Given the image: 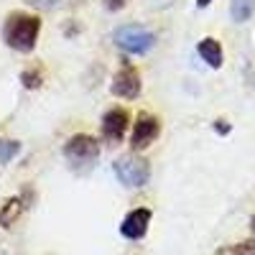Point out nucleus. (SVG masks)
Returning <instances> with one entry per match:
<instances>
[{"label": "nucleus", "instance_id": "nucleus-17", "mask_svg": "<svg viewBox=\"0 0 255 255\" xmlns=\"http://www.w3.org/2000/svg\"><path fill=\"white\" fill-rule=\"evenodd\" d=\"M123 5H125V0H108V8L110 10H120Z\"/></svg>", "mask_w": 255, "mask_h": 255}, {"label": "nucleus", "instance_id": "nucleus-15", "mask_svg": "<svg viewBox=\"0 0 255 255\" xmlns=\"http://www.w3.org/2000/svg\"><path fill=\"white\" fill-rule=\"evenodd\" d=\"M26 3L33 5V8H41V10H51L61 3V0H26Z\"/></svg>", "mask_w": 255, "mask_h": 255}, {"label": "nucleus", "instance_id": "nucleus-13", "mask_svg": "<svg viewBox=\"0 0 255 255\" xmlns=\"http://www.w3.org/2000/svg\"><path fill=\"white\" fill-rule=\"evenodd\" d=\"M217 255H255V240L238 243V245H230V248H220Z\"/></svg>", "mask_w": 255, "mask_h": 255}, {"label": "nucleus", "instance_id": "nucleus-10", "mask_svg": "<svg viewBox=\"0 0 255 255\" xmlns=\"http://www.w3.org/2000/svg\"><path fill=\"white\" fill-rule=\"evenodd\" d=\"M197 51H199V56L209 64L212 69H220V67H222L225 54H222V46H220V41H217V38H212V36L202 38V41H199V46H197Z\"/></svg>", "mask_w": 255, "mask_h": 255}, {"label": "nucleus", "instance_id": "nucleus-16", "mask_svg": "<svg viewBox=\"0 0 255 255\" xmlns=\"http://www.w3.org/2000/svg\"><path fill=\"white\" fill-rule=\"evenodd\" d=\"M215 130H217L220 135H227V133L232 130V128H230V123H227V120H215Z\"/></svg>", "mask_w": 255, "mask_h": 255}, {"label": "nucleus", "instance_id": "nucleus-2", "mask_svg": "<svg viewBox=\"0 0 255 255\" xmlns=\"http://www.w3.org/2000/svg\"><path fill=\"white\" fill-rule=\"evenodd\" d=\"M97 156H100V143H97V138H92L87 133H77L64 143V158H67V163L77 174L90 171Z\"/></svg>", "mask_w": 255, "mask_h": 255}, {"label": "nucleus", "instance_id": "nucleus-11", "mask_svg": "<svg viewBox=\"0 0 255 255\" xmlns=\"http://www.w3.org/2000/svg\"><path fill=\"white\" fill-rule=\"evenodd\" d=\"M253 13H255V0H232L230 3V15L235 23H245Z\"/></svg>", "mask_w": 255, "mask_h": 255}, {"label": "nucleus", "instance_id": "nucleus-12", "mask_svg": "<svg viewBox=\"0 0 255 255\" xmlns=\"http://www.w3.org/2000/svg\"><path fill=\"white\" fill-rule=\"evenodd\" d=\"M20 153V143L10 138H0V163H8Z\"/></svg>", "mask_w": 255, "mask_h": 255}, {"label": "nucleus", "instance_id": "nucleus-4", "mask_svg": "<svg viewBox=\"0 0 255 255\" xmlns=\"http://www.w3.org/2000/svg\"><path fill=\"white\" fill-rule=\"evenodd\" d=\"M113 38H115V44H118L123 51L135 54V56L148 54V51L156 46V36L148 31V28L135 26V23H130V26H120V28L115 31Z\"/></svg>", "mask_w": 255, "mask_h": 255}, {"label": "nucleus", "instance_id": "nucleus-3", "mask_svg": "<svg viewBox=\"0 0 255 255\" xmlns=\"http://www.w3.org/2000/svg\"><path fill=\"white\" fill-rule=\"evenodd\" d=\"M113 171H115L118 181L128 189H143L148 184V179H151V166H148V161H143L135 153H125V156L115 158Z\"/></svg>", "mask_w": 255, "mask_h": 255}, {"label": "nucleus", "instance_id": "nucleus-18", "mask_svg": "<svg viewBox=\"0 0 255 255\" xmlns=\"http://www.w3.org/2000/svg\"><path fill=\"white\" fill-rule=\"evenodd\" d=\"M212 3V0H197V8H207Z\"/></svg>", "mask_w": 255, "mask_h": 255}, {"label": "nucleus", "instance_id": "nucleus-19", "mask_svg": "<svg viewBox=\"0 0 255 255\" xmlns=\"http://www.w3.org/2000/svg\"><path fill=\"white\" fill-rule=\"evenodd\" d=\"M250 230H253V232H255V217H253V220H250Z\"/></svg>", "mask_w": 255, "mask_h": 255}, {"label": "nucleus", "instance_id": "nucleus-6", "mask_svg": "<svg viewBox=\"0 0 255 255\" xmlns=\"http://www.w3.org/2000/svg\"><path fill=\"white\" fill-rule=\"evenodd\" d=\"M110 92L115 97H123V100H135L140 95V72L133 67V64L125 61L123 67L115 72V77H113Z\"/></svg>", "mask_w": 255, "mask_h": 255}, {"label": "nucleus", "instance_id": "nucleus-9", "mask_svg": "<svg viewBox=\"0 0 255 255\" xmlns=\"http://www.w3.org/2000/svg\"><path fill=\"white\" fill-rule=\"evenodd\" d=\"M28 199H31V191H23L18 197H8L0 207V227H13L15 220L20 217V212L28 207Z\"/></svg>", "mask_w": 255, "mask_h": 255}, {"label": "nucleus", "instance_id": "nucleus-14", "mask_svg": "<svg viewBox=\"0 0 255 255\" xmlns=\"http://www.w3.org/2000/svg\"><path fill=\"white\" fill-rule=\"evenodd\" d=\"M20 82H23L26 90H38L44 84V74L36 72V69H23L20 72Z\"/></svg>", "mask_w": 255, "mask_h": 255}, {"label": "nucleus", "instance_id": "nucleus-1", "mask_svg": "<svg viewBox=\"0 0 255 255\" xmlns=\"http://www.w3.org/2000/svg\"><path fill=\"white\" fill-rule=\"evenodd\" d=\"M38 33H41V18L26 10H13L5 15L3 23V41L5 46L20 54H31L38 44Z\"/></svg>", "mask_w": 255, "mask_h": 255}, {"label": "nucleus", "instance_id": "nucleus-8", "mask_svg": "<svg viewBox=\"0 0 255 255\" xmlns=\"http://www.w3.org/2000/svg\"><path fill=\"white\" fill-rule=\"evenodd\" d=\"M151 209H145V207H138L133 212H128L123 225H120V235L128 238V240H140L145 238V232H148V225H151Z\"/></svg>", "mask_w": 255, "mask_h": 255}, {"label": "nucleus", "instance_id": "nucleus-5", "mask_svg": "<svg viewBox=\"0 0 255 255\" xmlns=\"http://www.w3.org/2000/svg\"><path fill=\"white\" fill-rule=\"evenodd\" d=\"M161 135V120L151 113H140L133 123V135H130V148L133 153L138 151H145L156 138Z\"/></svg>", "mask_w": 255, "mask_h": 255}, {"label": "nucleus", "instance_id": "nucleus-7", "mask_svg": "<svg viewBox=\"0 0 255 255\" xmlns=\"http://www.w3.org/2000/svg\"><path fill=\"white\" fill-rule=\"evenodd\" d=\"M128 125H130V115H128L125 108L108 110L102 118V138L110 143H120L128 133Z\"/></svg>", "mask_w": 255, "mask_h": 255}]
</instances>
